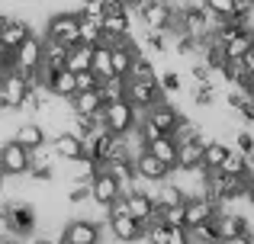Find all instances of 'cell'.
Listing matches in <instances>:
<instances>
[{
	"mask_svg": "<svg viewBox=\"0 0 254 244\" xmlns=\"http://www.w3.org/2000/svg\"><path fill=\"white\" fill-rule=\"evenodd\" d=\"M42 49H45L42 32H39V29L29 32V36H26V42L13 51V71H16L19 77H26V81H32V77H36V71L42 68Z\"/></svg>",
	"mask_w": 254,
	"mask_h": 244,
	"instance_id": "cell-1",
	"label": "cell"
},
{
	"mask_svg": "<svg viewBox=\"0 0 254 244\" xmlns=\"http://www.w3.org/2000/svg\"><path fill=\"white\" fill-rule=\"evenodd\" d=\"M77 10H55L45 16L42 23V36L52 39V42H62V45H77Z\"/></svg>",
	"mask_w": 254,
	"mask_h": 244,
	"instance_id": "cell-2",
	"label": "cell"
},
{
	"mask_svg": "<svg viewBox=\"0 0 254 244\" xmlns=\"http://www.w3.org/2000/svg\"><path fill=\"white\" fill-rule=\"evenodd\" d=\"M132 16L142 29H158V32H168L171 19H174V6L164 3V0H138L132 6Z\"/></svg>",
	"mask_w": 254,
	"mask_h": 244,
	"instance_id": "cell-3",
	"label": "cell"
},
{
	"mask_svg": "<svg viewBox=\"0 0 254 244\" xmlns=\"http://www.w3.org/2000/svg\"><path fill=\"white\" fill-rule=\"evenodd\" d=\"M100 119H103V125L113 132V135H129V132L138 125V119H142V113H138L129 100H116V103H106L103 106Z\"/></svg>",
	"mask_w": 254,
	"mask_h": 244,
	"instance_id": "cell-4",
	"label": "cell"
},
{
	"mask_svg": "<svg viewBox=\"0 0 254 244\" xmlns=\"http://www.w3.org/2000/svg\"><path fill=\"white\" fill-rule=\"evenodd\" d=\"M132 167H135V180L142 183V187H158V183H164L171 177V167L164 161H158L148 148L132 157Z\"/></svg>",
	"mask_w": 254,
	"mask_h": 244,
	"instance_id": "cell-5",
	"label": "cell"
},
{
	"mask_svg": "<svg viewBox=\"0 0 254 244\" xmlns=\"http://www.w3.org/2000/svg\"><path fill=\"white\" fill-rule=\"evenodd\" d=\"M32 167V151H26L19 142H0V174L3 177H26Z\"/></svg>",
	"mask_w": 254,
	"mask_h": 244,
	"instance_id": "cell-6",
	"label": "cell"
},
{
	"mask_svg": "<svg viewBox=\"0 0 254 244\" xmlns=\"http://www.w3.org/2000/svg\"><path fill=\"white\" fill-rule=\"evenodd\" d=\"M126 100H129L138 113H148L155 103L164 100V90H161V84H158V77L155 81H126Z\"/></svg>",
	"mask_w": 254,
	"mask_h": 244,
	"instance_id": "cell-7",
	"label": "cell"
},
{
	"mask_svg": "<svg viewBox=\"0 0 254 244\" xmlns=\"http://www.w3.org/2000/svg\"><path fill=\"white\" fill-rule=\"evenodd\" d=\"M126 212L132 215L135 222H142V225H148V222H155V196H151L148 187H142V183H135L132 190H126Z\"/></svg>",
	"mask_w": 254,
	"mask_h": 244,
	"instance_id": "cell-8",
	"label": "cell"
},
{
	"mask_svg": "<svg viewBox=\"0 0 254 244\" xmlns=\"http://www.w3.org/2000/svg\"><path fill=\"white\" fill-rule=\"evenodd\" d=\"M62 238L71 244H103V225L97 219H68L62 228Z\"/></svg>",
	"mask_w": 254,
	"mask_h": 244,
	"instance_id": "cell-9",
	"label": "cell"
},
{
	"mask_svg": "<svg viewBox=\"0 0 254 244\" xmlns=\"http://www.w3.org/2000/svg\"><path fill=\"white\" fill-rule=\"evenodd\" d=\"M106 228H110V235H113L116 244H142V238H145V225L135 222L129 212L106 215Z\"/></svg>",
	"mask_w": 254,
	"mask_h": 244,
	"instance_id": "cell-10",
	"label": "cell"
},
{
	"mask_svg": "<svg viewBox=\"0 0 254 244\" xmlns=\"http://www.w3.org/2000/svg\"><path fill=\"white\" fill-rule=\"evenodd\" d=\"M26 94H29V81L19 77L16 71L0 77V109H3V113H19Z\"/></svg>",
	"mask_w": 254,
	"mask_h": 244,
	"instance_id": "cell-11",
	"label": "cell"
},
{
	"mask_svg": "<svg viewBox=\"0 0 254 244\" xmlns=\"http://www.w3.org/2000/svg\"><path fill=\"white\" fill-rule=\"evenodd\" d=\"M180 116H187V113H180L177 109V103L171 100V97H164L161 103H155V106L145 113V119H148L151 125H155L158 132H164V135H171L174 132V125L180 122Z\"/></svg>",
	"mask_w": 254,
	"mask_h": 244,
	"instance_id": "cell-12",
	"label": "cell"
},
{
	"mask_svg": "<svg viewBox=\"0 0 254 244\" xmlns=\"http://www.w3.org/2000/svg\"><path fill=\"white\" fill-rule=\"evenodd\" d=\"M216 212H219L216 202H209L206 196H193V199L184 202V228L190 232V228L203 225V222H212V219H216Z\"/></svg>",
	"mask_w": 254,
	"mask_h": 244,
	"instance_id": "cell-13",
	"label": "cell"
},
{
	"mask_svg": "<svg viewBox=\"0 0 254 244\" xmlns=\"http://www.w3.org/2000/svg\"><path fill=\"white\" fill-rule=\"evenodd\" d=\"M13 142H19L26 151H36V148H42V145H49V132H45L42 122L23 119L16 129H13Z\"/></svg>",
	"mask_w": 254,
	"mask_h": 244,
	"instance_id": "cell-14",
	"label": "cell"
},
{
	"mask_svg": "<svg viewBox=\"0 0 254 244\" xmlns=\"http://www.w3.org/2000/svg\"><path fill=\"white\" fill-rule=\"evenodd\" d=\"M49 145H52V151H55L58 164H68V161H74V157L84 154V142L74 135V132H68V129L58 132V135H52Z\"/></svg>",
	"mask_w": 254,
	"mask_h": 244,
	"instance_id": "cell-15",
	"label": "cell"
},
{
	"mask_svg": "<svg viewBox=\"0 0 254 244\" xmlns=\"http://www.w3.org/2000/svg\"><path fill=\"white\" fill-rule=\"evenodd\" d=\"M100 26H103V36L126 39L135 32V16H132V10H116V13H106L100 19Z\"/></svg>",
	"mask_w": 254,
	"mask_h": 244,
	"instance_id": "cell-16",
	"label": "cell"
},
{
	"mask_svg": "<svg viewBox=\"0 0 254 244\" xmlns=\"http://www.w3.org/2000/svg\"><path fill=\"white\" fill-rule=\"evenodd\" d=\"M29 32H36V29H32V26L26 23L23 16H13L10 23H6L3 29H0V45H3L6 51H16L19 45L26 42V36H29Z\"/></svg>",
	"mask_w": 254,
	"mask_h": 244,
	"instance_id": "cell-17",
	"label": "cell"
},
{
	"mask_svg": "<svg viewBox=\"0 0 254 244\" xmlns=\"http://www.w3.org/2000/svg\"><path fill=\"white\" fill-rule=\"evenodd\" d=\"M68 103H71V109H74V116H100V113H103V97H100V87L97 90H77Z\"/></svg>",
	"mask_w": 254,
	"mask_h": 244,
	"instance_id": "cell-18",
	"label": "cell"
},
{
	"mask_svg": "<svg viewBox=\"0 0 254 244\" xmlns=\"http://www.w3.org/2000/svg\"><path fill=\"white\" fill-rule=\"evenodd\" d=\"M229 148H232V145H229V142H222V138L203 135V167H209V170H219V164L225 161Z\"/></svg>",
	"mask_w": 254,
	"mask_h": 244,
	"instance_id": "cell-19",
	"label": "cell"
},
{
	"mask_svg": "<svg viewBox=\"0 0 254 244\" xmlns=\"http://www.w3.org/2000/svg\"><path fill=\"white\" fill-rule=\"evenodd\" d=\"M184 94L190 97V103H193L196 109H212V106L219 103V90L212 87L209 81H203V84H190Z\"/></svg>",
	"mask_w": 254,
	"mask_h": 244,
	"instance_id": "cell-20",
	"label": "cell"
},
{
	"mask_svg": "<svg viewBox=\"0 0 254 244\" xmlns=\"http://www.w3.org/2000/svg\"><path fill=\"white\" fill-rule=\"evenodd\" d=\"M251 45H254V26H251V29L235 32L232 39H225V42H222V49H225V58H229V61H242V58H245V51H248Z\"/></svg>",
	"mask_w": 254,
	"mask_h": 244,
	"instance_id": "cell-21",
	"label": "cell"
},
{
	"mask_svg": "<svg viewBox=\"0 0 254 244\" xmlns=\"http://www.w3.org/2000/svg\"><path fill=\"white\" fill-rule=\"evenodd\" d=\"M90 61H93V45H68V58H64V68L71 71V74H77V71H90Z\"/></svg>",
	"mask_w": 254,
	"mask_h": 244,
	"instance_id": "cell-22",
	"label": "cell"
},
{
	"mask_svg": "<svg viewBox=\"0 0 254 244\" xmlns=\"http://www.w3.org/2000/svg\"><path fill=\"white\" fill-rule=\"evenodd\" d=\"M49 87H52V94H55L58 100H71V97L77 94V90H74V74H71L68 68H55V71H52Z\"/></svg>",
	"mask_w": 254,
	"mask_h": 244,
	"instance_id": "cell-23",
	"label": "cell"
},
{
	"mask_svg": "<svg viewBox=\"0 0 254 244\" xmlns=\"http://www.w3.org/2000/svg\"><path fill=\"white\" fill-rule=\"evenodd\" d=\"M103 167L110 170L113 177H116V183L119 187H123V193L126 190H132L135 187V167H132V157H126V161H103Z\"/></svg>",
	"mask_w": 254,
	"mask_h": 244,
	"instance_id": "cell-24",
	"label": "cell"
},
{
	"mask_svg": "<svg viewBox=\"0 0 254 244\" xmlns=\"http://www.w3.org/2000/svg\"><path fill=\"white\" fill-rule=\"evenodd\" d=\"M148 151L158 157V161H164V164H168L171 170L177 167V142H174L171 135H158L155 142H148Z\"/></svg>",
	"mask_w": 254,
	"mask_h": 244,
	"instance_id": "cell-25",
	"label": "cell"
},
{
	"mask_svg": "<svg viewBox=\"0 0 254 244\" xmlns=\"http://www.w3.org/2000/svg\"><path fill=\"white\" fill-rule=\"evenodd\" d=\"M90 71L100 77V81H110V77H116V74H113V51H110V45H93Z\"/></svg>",
	"mask_w": 254,
	"mask_h": 244,
	"instance_id": "cell-26",
	"label": "cell"
},
{
	"mask_svg": "<svg viewBox=\"0 0 254 244\" xmlns=\"http://www.w3.org/2000/svg\"><path fill=\"white\" fill-rule=\"evenodd\" d=\"M171 138L177 145H187V142H196V138H203V125H199L193 116H180V122L174 125Z\"/></svg>",
	"mask_w": 254,
	"mask_h": 244,
	"instance_id": "cell-27",
	"label": "cell"
},
{
	"mask_svg": "<svg viewBox=\"0 0 254 244\" xmlns=\"http://www.w3.org/2000/svg\"><path fill=\"white\" fill-rule=\"evenodd\" d=\"M203 164V138L177 145V167H199Z\"/></svg>",
	"mask_w": 254,
	"mask_h": 244,
	"instance_id": "cell-28",
	"label": "cell"
},
{
	"mask_svg": "<svg viewBox=\"0 0 254 244\" xmlns=\"http://www.w3.org/2000/svg\"><path fill=\"white\" fill-rule=\"evenodd\" d=\"M219 170H222V174H232V177H251L248 157H245L242 151H235V148H229V154H225V161L219 164Z\"/></svg>",
	"mask_w": 254,
	"mask_h": 244,
	"instance_id": "cell-29",
	"label": "cell"
},
{
	"mask_svg": "<svg viewBox=\"0 0 254 244\" xmlns=\"http://www.w3.org/2000/svg\"><path fill=\"white\" fill-rule=\"evenodd\" d=\"M77 16H81V13H77ZM100 36H103L100 19H90V16H81V19H77V39H81L84 45H100Z\"/></svg>",
	"mask_w": 254,
	"mask_h": 244,
	"instance_id": "cell-30",
	"label": "cell"
},
{
	"mask_svg": "<svg viewBox=\"0 0 254 244\" xmlns=\"http://www.w3.org/2000/svg\"><path fill=\"white\" fill-rule=\"evenodd\" d=\"M100 97H103V106L106 103H116V100H126V77L100 81Z\"/></svg>",
	"mask_w": 254,
	"mask_h": 244,
	"instance_id": "cell-31",
	"label": "cell"
},
{
	"mask_svg": "<svg viewBox=\"0 0 254 244\" xmlns=\"http://www.w3.org/2000/svg\"><path fill=\"white\" fill-rule=\"evenodd\" d=\"M55 177H58L55 164H32V167L26 170V180L36 183V187H49V183H55Z\"/></svg>",
	"mask_w": 254,
	"mask_h": 244,
	"instance_id": "cell-32",
	"label": "cell"
},
{
	"mask_svg": "<svg viewBox=\"0 0 254 244\" xmlns=\"http://www.w3.org/2000/svg\"><path fill=\"white\" fill-rule=\"evenodd\" d=\"M190 244H219V232H216V219L203 222V225L190 228Z\"/></svg>",
	"mask_w": 254,
	"mask_h": 244,
	"instance_id": "cell-33",
	"label": "cell"
},
{
	"mask_svg": "<svg viewBox=\"0 0 254 244\" xmlns=\"http://www.w3.org/2000/svg\"><path fill=\"white\" fill-rule=\"evenodd\" d=\"M158 84H161L164 97H180V94H184V90H187L184 77H180L177 71H164V74H158Z\"/></svg>",
	"mask_w": 254,
	"mask_h": 244,
	"instance_id": "cell-34",
	"label": "cell"
},
{
	"mask_svg": "<svg viewBox=\"0 0 254 244\" xmlns=\"http://www.w3.org/2000/svg\"><path fill=\"white\" fill-rule=\"evenodd\" d=\"M64 202H71V206L90 202V183H64Z\"/></svg>",
	"mask_w": 254,
	"mask_h": 244,
	"instance_id": "cell-35",
	"label": "cell"
},
{
	"mask_svg": "<svg viewBox=\"0 0 254 244\" xmlns=\"http://www.w3.org/2000/svg\"><path fill=\"white\" fill-rule=\"evenodd\" d=\"M206 10L212 16L225 19V16H235V0H206Z\"/></svg>",
	"mask_w": 254,
	"mask_h": 244,
	"instance_id": "cell-36",
	"label": "cell"
},
{
	"mask_svg": "<svg viewBox=\"0 0 254 244\" xmlns=\"http://www.w3.org/2000/svg\"><path fill=\"white\" fill-rule=\"evenodd\" d=\"M100 87V77L93 71H77L74 74V90H97Z\"/></svg>",
	"mask_w": 254,
	"mask_h": 244,
	"instance_id": "cell-37",
	"label": "cell"
},
{
	"mask_svg": "<svg viewBox=\"0 0 254 244\" xmlns=\"http://www.w3.org/2000/svg\"><path fill=\"white\" fill-rule=\"evenodd\" d=\"M164 244H190V232L187 228H168V241Z\"/></svg>",
	"mask_w": 254,
	"mask_h": 244,
	"instance_id": "cell-38",
	"label": "cell"
},
{
	"mask_svg": "<svg viewBox=\"0 0 254 244\" xmlns=\"http://www.w3.org/2000/svg\"><path fill=\"white\" fill-rule=\"evenodd\" d=\"M219 244H254V235L251 232H242V235H232V238H222Z\"/></svg>",
	"mask_w": 254,
	"mask_h": 244,
	"instance_id": "cell-39",
	"label": "cell"
},
{
	"mask_svg": "<svg viewBox=\"0 0 254 244\" xmlns=\"http://www.w3.org/2000/svg\"><path fill=\"white\" fill-rule=\"evenodd\" d=\"M58 238H52V235H29L26 244H55Z\"/></svg>",
	"mask_w": 254,
	"mask_h": 244,
	"instance_id": "cell-40",
	"label": "cell"
},
{
	"mask_svg": "<svg viewBox=\"0 0 254 244\" xmlns=\"http://www.w3.org/2000/svg\"><path fill=\"white\" fill-rule=\"evenodd\" d=\"M242 68L248 71V74H254V45H251L248 51H245V58H242Z\"/></svg>",
	"mask_w": 254,
	"mask_h": 244,
	"instance_id": "cell-41",
	"label": "cell"
},
{
	"mask_svg": "<svg viewBox=\"0 0 254 244\" xmlns=\"http://www.w3.org/2000/svg\"><path fill=\"white\" fill-rule=\"evenodd\" d=\"M245 199H248V206H254V177H248V183H245Z\"/></svg>",
	"mask_w": 254,
	"mask_h": 244,
	"instance_id": "cell-42",
	"label": "cell"
},
{
	"mask_svg": "<svg viewBox=\"0 0 254 244\" xmlns=\"http://www.w3.org/2000/svg\"><path fill=\"white\" fill-rule=\"evenodd\" d=\"M10 19H13V13H10V10H3V6H0V29H3V26L10 23Z\"/></svg>",
	"mask_w": 254,
	"mask_h": 244,
	"instance_id": "cell-43",
	"label": "cell"
},
{
	"mask_svg": "<svg viewBox=\"0 0 254 244\" xmlns=\"http://www.w3.org/2000/svg\"><path fill=\"white\" fill-rule=\"evenodd\" d=\"M245 87H248V94L254 97V74H248V77H245Z\"/></svg>",
	"mask_w": 254,
	"mask_h": 244,
	"instance_id": "cell-44",
	"label": "cell"
},
{
	"mask_svg": "<svg viewBox=\"0 0 254 244\" xmlns=\"http://www.w3.org/2000/svg\"><path fill=\"white\" fill-rule=\"evenodd\" d=\"M3 187H6V177H3V174H0V193H3Z\"/></svg>",
	"mask_w": 254,
	"mask_h": 244,
	"instance_id": "cell-45",
	"label": "cell"
},
{
	"mask_svg": "<svg viewBox=\"0 0 254 244\" xmlns=\"http://www.w3.org/2000/svg\"><path fill=\"white\" fill-rule=\"evenodd\" d=\"M55 244H71V241H64V238H62V235H58V241H55Z\"/></svg>",
	"mask_w": 254,
	"mask_h": 244,
	"instance_id": "cell-46",
	"label": "cell"
},
{
	"mask_svg": "<svg viewBox=\"0 0 254 244\" xmlns=\"http://www.w3.org/2000/svg\"><path fill=\"white\" fill-rule=\"evenodd\" d=\"M3 51H6V49H3V45H0V55H3Z\"/></svg>",
	"mask_w": 254,
	"mask_h": 244,
	"instance_id": "cell-47",
	"label": "cell"
},
{
	"mask_svg": "<svg viewBox=\"0 0 254 244\" xmlns=\"http://www.w3.org/2000/svg\"><path fill=\"white\" fill-rule=\"evenodd\" d=\"M0 241H3V232H0Z\"/></svg>",
	"mask_w": 254,
	"mask_h": 244,
	"instance_id": "cell-48",
	"label": "cell"
}]
</instances>
